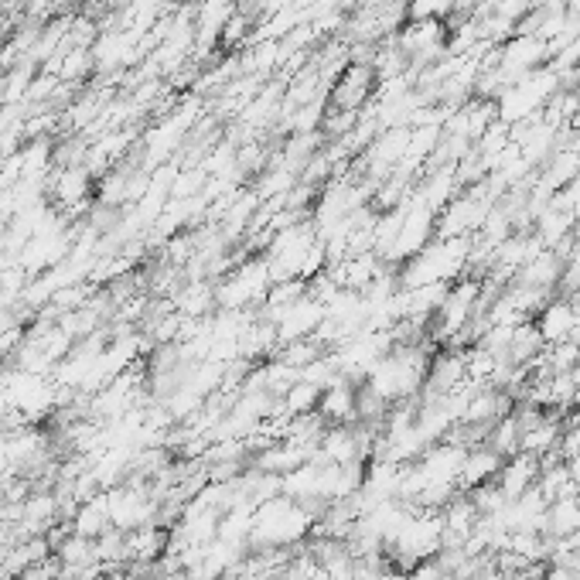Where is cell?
<instances>
[{"mask_svg":"<svg viewBox=\"0 0 580 580\" xmlns=\"http://www.w3.org/2000/svg\"><path fill=\"white\" fill-rule=\"evenodd\" d=\"M580 529V495L577 499H557L546 505V536L570 540Z\"/></svg>","mask_w":580,"mask_h":580,"instance_id":"cell-8","label":"cell"},{"mask_svg":"<svg viewBox=\"0 0 580 580\" xmlns=\"http://www.w3.org/2000/svg\"><path fill=\"white\" fill-rule=\"evenodd\" d=\"M502 464H505V458L502 454H495L488 444L468 447V454H464V461H461V471H458V488L461 492H471V488H478V485L495 482Z\"/></svg>","mask_w":580,"mask_h":580,"instance_id":"cell-2","label":"cell"},{"mask_svg":"<svg viewBox=\"0 0 580 580\" xmlns=\"http://www.w3.org/2000/svg\"><path fill=\"white\" fill-rule=\"evenodd\" d=\"M570 376H574V386H577V396H580V362L574 369H570Z\"/></svg>","mask_w":580,"mask_h":580,"instance_id":"cell-15","label":"cell"},{"mask_svg":"<svg viewBox=\"0 0 580 580\" xmlns=\"http://www.w3.org/2000/svg\"><path fill=\"white\" fill-rule=\"evenodd\" d=\"M488 447H492L495 454H502V458H512V454L522 451V427L516 420V413H505V417H499L492 424V430H488Z\"/></svg>","mask_w":580,"mask_h":580,"instance_id":"cell-9","label":"cell"},{"mask_svg":"<svg viewBox=\"0 0 580 580\" xmlns=\"http://www.w3.org/2000/svg\"><path fill=\"white\" fill-rule=\"evenodd\" d=\"M454 14V0H410V21H444Z\"/></svg>","mask_w":580,"mask_h":580,"instance_id":"cell-11","label":"cell"},{"mask_svg":"<svg viewBox=\"0 0 580 580\" xmlns=\"http://www.w3.org/2000/svg\"><path fill=\"white\" fill-rule=\"evenodd\" d=\"M533 321H536V328H540L546 345L567 342V338L574 335V325H577L574 301H570V297H553V301H546V308L536 314Z\"/></svg>","mask_w":580,"mask_h":580,"instance_id":"cell-4","label":"cell"},{"mask_svg":"<svg viewBox=\"0 0 580 580\" xmlns=\"http://www.w3.org/2000/svg\"><path fill=\"white\" fill-rule=\"evenodd\" d=\"M495 482H499V488L505 492V499L509 502L519 499L522 492H529V488L540 482V458H536V454H526V451L512 454V458H505Z\"/></svg>","mask_w":580,"mask_h":580,"instance_id":"cell-3","label":"cell"},{"mask_svg":"<svg viewBox=\"0 0 580 580\" xmlns=\"http://www.w3.org/2000/svg\"><path fill=\"white\" fill-rule=\"evenodd\" d=\"M383 580H410V574H403V570L389 567V570H386V574H383Z\"/></svg>","mask_w":580,"mask_h":580,"instance_id":"cell-14","label":"cell"},{"mask_svg":"<svg viewBox=\"0 0 580 580\" xmlns=\"http://www.w3.org/2000/svg\"><path fill=\"white\" fill-rule=\"evenodd\" d=\"M557 454H560L563 461L577 458V454H580V424H563V434H560Z\"/></svg>","mask_w":580,"mask_h":580,"instance_id":"cell-12","label":"cell"},{"mask_svg":"<svg viewBox=\"0 0 580 580\" xmlns=\"http://www.w3.org/2000/svg\"><path fill=\"white\" fill-rule=\"evenodd\" d=\"M110 526H113V519H110V495L106 492H99L96 499L82 502L76 509V516H72V533L89 536V540L103 536Z\"/></svg>","mask_w":580,"mask_h":580,"instance_id":"cell-7","label":"cell"},{"mask_svg":"<svg viewBox=\"0 0 580 580\" xmlns=\"http://www.w3.org/2000/svg\"><path fill=\"white\" fill-rule=\"evenodd\" d=\"M376 86L379 82L372 65H345V72L328 89V110L362 113L376 96Z\"/></svg>","mask_w":580,"mask_h":580,"instance_id":"cell-1","label":"cell"},{"mask_svg":"<svg viewBox=\"0 0 580 580\" xmlns=\"http://www.w3.org/2000/svg\"><path fill=\"white\" fill-rule=\"evenodd\" d=\"M567 471H570V478H574L577 488H580V454H577V458H570V461H567Z\"/></svg>","mask_w":580,"mask_h":580,"instance_id":"cell-13","label":"cell"},{"mask_svg":"<svg viewBox=\"0 0 580 580\" xmlns=\"http://www.w3.org/2000/svg\"><path fill=\"white\" fill-rule=\"evenodd\" d=\"M318 413L328 424H355V383H348L345 376H338L335 383L321 389Z\"/></svg>","mask_w":580,"mask_h":580,"instance_id":"cell-5","label":"cell"},{"mask_svg":"<svg viewBox=\"0 0 580 580\" xmlns=\"http://www.w3.org/2000/svg\"><path fill=\"white\" fill-rule=\"evenodd\" d=\"M546 348L540 328H536V321H519L516 328H512V338H509V352H505V359H509V366H533L536 359H540V352Z\"/></svg>","mask_w":580,"mask_h":580,"instance_id":"cell-6","label":"cell"},{"mask_svg":"<svg viewBox=\"0 0 580 580\" xmlns=\"http://www.w3.org/2000/svg\"><path fill=\"white\" fill-rule=\"evenodd\" d=\"M318 400H321V386H314V383H308V379L297 376V383L280 396V413H287V417L314 413L318 410Z\"/></svg>","mask_w":580,"mask_h":580,"instance_id":"cell-10","label":"cell"}]
</instances>
